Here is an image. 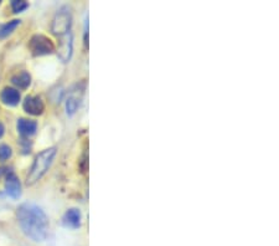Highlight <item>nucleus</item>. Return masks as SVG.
Listing matches in <instances>:
<instances>
[{"label": "nucleus", "mask_w": 279, "mask_h": 246, "mask_svg": "<svg viewBox=\"0 0 279 246\" xmlns=\"http://www.w3.org/2000/svg\"><path fill=\"white\" fill-rule=\"evenodd\" d=\"M5 192H7L8 197L12 199H19L21 197V183L20 179L18 178L17 174L13 172L8 173L7 180H5Z\"/></svg>", "instance_id": "6e6552de"}, {"label": "nucleus", "mask_w": 279, "mask_h": 246, "mask_svg": "<svg viewBox=\"0 0 279 246\" xmlns=\"http://www.w3.org/2000/svg\"><path fill=\"white\" fill-rule=\"evenodd\" d=\"M83 92H85V85H82V86L76 85V87L69 91V95L66 100V112L68 116H74L77 112V109L80 108L82 102Z\"/></svg>", "instance_id": "39448f33"}, {"label": "nucleus", "mask_w": 279, "mask_h": 246, "mask_svg": "<svg viewBox=\"0 0 279 246\" xmlns=\"http://www.w3.org/2000/svg\"><path fill=\"white\" fill-rule=\"evenodd\" d=\"M0 100L4 105L9 107H15L19 105L21 100V95L18 88L14 87H5L0 93Z\"/></svg>", "instance_id": "9d476101"}, {"label": "nucleus", "mask_w": 279, "mask_h": 246, "mask_svg": "<svg viewBox=\"0 0 279 246\" xmlns=\"http://www.w3.org/2000/svg\"><path fill=\"white\" fill-rule=\"evenodd\" d=\"M13 156L12 147L8 144H0V162H5V160L10 159Z\"/></svg>", "instance_id": "4468645a"}, {"label": "nucleus", "mask_w": 279, "mask_h": 246, "mask_svg": "<svg viewBox=\"0 0 279 246\" xmlns=\"http://www.w3.org/2000/svg\"><path fill=\"white\" fill-rule=\"evenodd\" d=\"M18 132L21 137L29 138L34 136L37 131V122L33 121V119L28 118H20L18 119L17 123Z\"/></svg>", "instance_id": "9b49d317"}, {"label": "nucleus", "mask_w": 279, "mask_h": 246, "mask_svg": "<svg viewBox=\"0 0 279 246\" xmlns=\"http://www.w3.org/2000/svg\"><path fill=\"white\" fill-rule=\"evenodd\" d=\"M23 107L24 111L26 113L31 114V116H40L45 111L44 101L39 96H29V97H26L23 103Z\"/></svg>", "instance_id": "0eeeda50"}, {"label": "nucleus", "mask_w": 279, "mask_h": 246, "mask_svg": "<svg viewBox=\"0 0 279 246\" xmlns=\"http://www.w3.org/2000/svg\"><path fill=\"white\" fill-rule=\"evenodd\" d=\"M29 8V4L24 0H13L12 2V9L15 14L18 13H23L24 10H26Z\"/></svg>", "instance_id": "2eb2a0df"}, {"label": "nucleus", "mask_w": 279, "mask_h": 246, "mask_svg": "<svg viewBox=\"0 0 279 246\" xmlns=\"http://www.w3.org/2000/svg\"><path fill=\"white\" fill-rule=\"evenodd\" d=\"M71 24H72V13L68 7H61L55 14L52 19V24H51V31L55 35L62 36L66 33L71 31Z\"/></svg>", "instance_id": "7ed1b4c3"}, {"label": "nucleus", "mask_w": 279, "mask_h": 246, "mask_svg": "<svg viewBox=\"0 0 279 246\" xmlns=\"http://www.w3.org/2000/svg\"><path fill=\"white\" fill-rule=\"evenodd\" d=\"M4 133H5V127H4V125H3V123L0 122V138H3Z\"/></svg>", "instance_id": "dca6fc26"}, {"label": "nucleus", "mask_w": 279, "mask_h": 246, "mask_svg": "<svg viewBox=\"0 0 279 246\" xmlns=\"http://www.w3.org/2000/svg\"><path fill=\"white\" fill-rule=\"evenodd\" d=\"M82 223V214L81 210L77 208H71L63 214L62 224L67 229H79Z\"/></svg>", "instance_id": "1a4fd4ad"}, {"label": "nucleus", "mask_w": 279, "mask_h": 246, "mask_svg": "<svg viewBox=\"0 0 279 246\" xmlns=\"http://www.w3.org/2000/svg\"><path fill=\"white\" fill-rule=\"evenodd\" d=\"M72 53H74V36L71 31H68L65 35L60 36L57 55L62 63H68L72 57Z\"/></svg>", "instance_id": "423d86ee"}, {"label": "nucleus", "mask_w": 279, "mask_h": 246, "mask_svg": "<svg viewBox=\"0 0 279 246\" xmlns=\"http://www.w3.org/2000/svg\"><path fill=\"white\" fill-rule=\"evenodd\" d=\"M29 47H30V51L33 52L34 56L50 55V53L55 51V45L51 41V39L45 35H41V34L40 35L37 34V35L31 37Z\"/></svg>", "instance_id": "20e7f679"}, {"label": "nucleus", "mask_w": 279, "mask_h": 246, "mask_svg": "<svg viewBox=\"0 0 279 246\" xmlns=\"http://www.w3.org/2000/svg\"><path fill=\"white\" fill-rule=\"evenodd\" d=\"M0 4H2V2H0Z\"/></svg>", "instance_id": "f3484780"}, {"label": "nucleus", "mask_w": 279, "mask_h": 246, "mask_svg": "<svg viewBox=\"0 0 279 246\" xmlns=\"http://www.w3.org/2000/svg\"><path fill=\"white\" fill-rule=\"evenodd\" d=\"M12 82L18 88L25 90V88H28L31 85V75L26 71H21L20 74H17L15 76H13Z\"/></svg>", "instance_id": "f8f14e48"}, {"label": "nucleus", "mask_w": 279, "mask_h": 246, "mask_svg": "<svg viewBox=\"0 0 279 246\" xmlns=\"http://www.w3.org/2000/svg\"><path fill=\"white\" fill-rule=\"evenodd\" d=\"M56 153H57V148L56 147H51V148L44 149V151L37 154L33 165H31L30 172H29L28 176H26V184L28 186H34L35 183H37L42 176L46 174L47 170L52 165Z\"/></svg>", "instance_id": "f03ea898"}, {"label": "nucleus", "mask_w": 279, "mask_h": 246, "mask_svg": "<svg viewBox=\"0 0 279 246\" xmlns=\"http://www.w3.org/2000/svg\"><path fill=\"white\" fill-rule=\"evenodd\" d=\"M19 25H20V20H18V19H14V20L3 24V25L0 26V39H5V37L9 36L10 34L14 33V30Z\"/></svg>", "instance_id": "ddd939ff"}, {"label": "nucleus", "mask_w": 279, "mask_h": 246, "mask_svg": "<svg viewBox=\"0 0 279 246\" xmlns=\"http://www.w3.org/2000/svg\"><path fill=\"white\" fill-rule=\"evenodd\" d=\"M18 224L21 231L35 242H42L50 232L49 216L42 208L34 203H24L17 211Z\"/></svg>", "instance_id": "f257e3e1"}]
</instances>
